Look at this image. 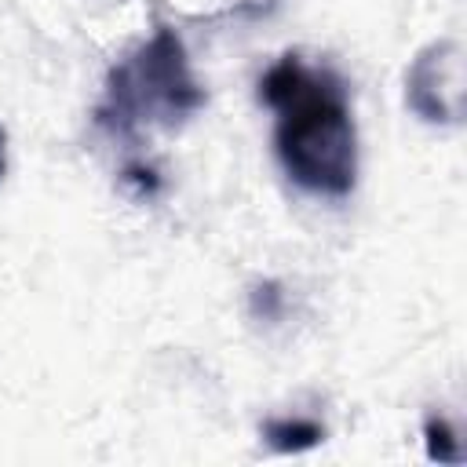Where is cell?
Here are the masks:
<instances>
[{
  "mask_svg": "<svg viewBox=\"0 0 467 467\" xmlns=\"http://www.w3.org/2000/svg\"><path fill=\"white\" fill-rule=\"evenodd\" d=\"M259 102L274 109V153L285 175L314 197H350L358 128L343 77L332 66H310L299 51H285L259 77Z\"/></svg>",
  "mask_w": 467,
  "mask_h": 467,
  "instance_id": "6da1fadb",
  "label": "cell"
},
{
  "mask_svg": "<svg viewBox=\"0 0 467 467\" xmlns=\"http://www.w3.org/2000/svg\"><path fill=\"white\" fill-rule=\"evenodd\" d=\"M204 84L193 77L182 36L157 26L131 55L109 66L95 124L120 142H139L146 131L179 128L204 106Z\"/></svg>",
  "mask_w": 467,
  "mask_h": 467,
  "instance_id": "7a4b0ae2",
  "label": "cell"
},
{
  "mask_svg": "<svg viewBox=\"0 0 467 467\" xmlns=\"http://www.w3.org/2000/svg\"><path fill=\"white\" fill-rule=\"evenodd\" d=\"M405 106L427 124H460L463 117V47L452 36L431 40L405 69Z\"/></svg>",
  "mask_w": 467,
  "mask_h": 467,
  "instance_id": "3957f363",
  "label": "cell"
},
{
  "mask_svg": "<svg viewBox=\"0 0 467 467\" xmlns=\"http://www.w3.org/2000/svg\"><path fill=\"white\" fill-rule=\"evenodd\" d=\"M259 434H263V441H266L274 452H281V456L310 452V449H317V445L328 438L325 423H321V420H310V416H270V420H263Z\"/></svg>",
  "mask_w": 467,
  "mask_h": 467,
  "instance_id": "277c9868",
  "label": "cell"
},
{
  "mask_svg": "<svg viewBox=\"0 0 467 467\" xmlns=\"http://www.w3.org/2000/svg\"><path fill=\"white\" fill-rule=\"evenodd\" d=\"M423 452H427L431 463H463L456 427L445 416H427L423 420Z\"/></svg>",
  "mask_w": 467,
  "mask_h": 467,
  "instance_id": "5b68a950",
  "label": "cell"
},
{
  "mask_svg": "<svg viewBox=\"0 0 467 467\" xmlns=\"http://www.w3.org/2000/svg\"><path fill=\"white\" fill-rule=\"evenodd\" d=\"M281 303H285V292H281L277 281H263V285L252 288V314H255V317L274 321V317L281 314Z\"/></svg>",
  "mask_w": 467,
  "mask_h": 467,
  "instance_id": "8992f818",
  "label": "cell"
},
{
  "mask_svg": "<svg viewBox=\"0 0 467 467\" xmlns=\"http://www.w3.org/2000/svg\"><path fill=\"white\" fill-rule=\"evenodd\" d=\"M120 179H124V182H131L142 197H153V193L161 190V175H157L150 164H139V161H135V164H128V168L120 171Z\"/></svg>",
  "mask_w": 467,
  "mask_h": 467,
  "instance_id": "52a82bcc",
  "label": "cell"
},
{
  "mask_svg": "<svg viewBox=\"0 0 467 467\" xmlns=\"http://www.w3.org/2000/svg\"><path fill=\"white\" fill-rule=\"evenodd\" d=\"M4 171H7V131L0 124V179H4Z\"/></svg>",
  "mask_w": 467,
  "mask_h": 467,
  "instance_id": "ba28073f",
  "label": "cell"
}]
</instances>
